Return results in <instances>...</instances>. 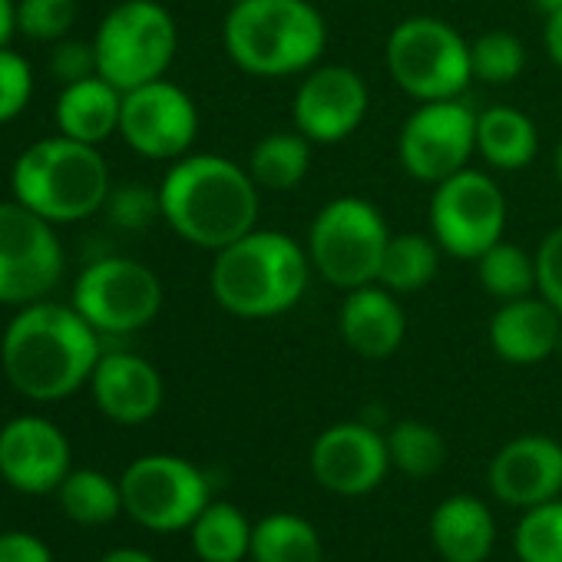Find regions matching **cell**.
Returning <instances> with one entry per match:
<instances>
[{
  "mask_svg": "<svg viewBox=\"0 0 562 562\" xmlns=\"http://www.w3.org/2000/svg\"><path fill=\"white\" fill-rule=\"evenodd\" d=\"M103 358V335L60 302H34L18 308L0 338V368L11 387L31 401L54 404L90 384Z\"/></svg>",
  "mask_w": 562,
  "mask_h": 562,
  "instance_id": "1",
  "label": "cell"
},
{
  "mask_svg": "<svg viewBox=\"0 0 562 562\" xmlns=\"http://www.w3.org/2000/svg\"><path fill=\"white\" fill-rule=\"evenodd\" d=\"M258 186L228 156L189 153L159 182L162 222L189 245L218 251L258 222Z\"/></svg>",
  "mask_w": 562,
  "mask_h": 562,
  "instance_id": "2",
  "label": "cell"
},
{
  "mask_svg": "<svg viewBox=\"0 0 562 562\" xmlns=\"http://www.w3.org/2000/svg\"><path fill=\"white\" fill-rule=\"evenodd\" d=\"M312 278L308 248L289 232L251 228L238 241L215 251L209 289L222 312L241 322H265L292 312Z\"/></svg>",
  "mask_w": 562,
  "mask_h": 562,
  "instance_id": "3",
  "label": "cell"
},
{
  "mask_svg": "<svg viewBox=\"0 0 562 562\" xmlns=\"http://www.w3.org/2000/svg\"><path fill=\"white\" fill-rule=\"evenodd\" d=\"M222 44L248 77H295L325 57L328 24L312 0H238L225 14Z\"/></svg>",
  "mask_w": 562,
  "mask_h": 562,
  "instance_id": "4",
  "label": "cell"
},
{
  "mask_svg": "<svg viewBox=\"0 0 562 562\" xmlns=\"http://www.w3.org/2000/svg\"><path fill=\"white\" fill-rule=\"evenodd\" d=\"M11 189L18 202H24L47 222L67 225L97 215L106 205L113 182L100 146L60 133L27 146L18 156Z\"/></svg>",
  "mask_w": 562,
  "mask_h": 562,
  "instance_id": "5",
  "label": "cell"
},
{
  "mask_svg": "<svg viewBox=\"0 0 562 562\" xmlns=\"http://www.w3.org/2000/svg\"><path fill=\"white\" fill-rule=\"evenodd\" d=\"M391 235L394 232L387 228L374 202L358 195H338L328 205H322L312 218L305 248L312 268L328 285L351 292L378 281Z\"/></svg>",
  "mask_w": 562,
  "mask_h": 562,
  "instance_id": "6",
  "label": "cell"
},
{
  "mask_svg": "<svg viewBox=\"0 0 562 562\" xmlns=\"http://www.w3.org/2000/svg\"><path fill=\"white\" fill-rule=\"evenodd\" d=\"M93 47L97 74L126 93L166 77L179 50V31L159 0H123L103 18Z\"/></svg>",
  "mask_w": 562,
  "mask_h": 562,
  "instance_id": "7",
  "label": "cell"
},
{
  "mask_svg": "<svg viewBox=\"0 0 562 562\" xmlns=\"http://www.w3.org/2000/svg\"><path fill=\"white\" fill-rule=\"evenodd\" d=\"M384 60L391 80L417 103L457 100L473 80L470 44L440 18L401 21L387 37Z\"/></svg>",
  "mask_w": 562,
  "mask_h": 562,
  "instance_id": "8",
  "label": "cell"
},
{
  "mask_svg": "<svg viewBox=\"0 0 562 562\" xmlns=\"http://www.w3.org/2000/svg\"><path fill=\"white\" fill-rule=\"evenodd\" d=\"M70 305L100 335H133L162 312V281L136 258L106 255L77 274Z\"/></svg>",
  "mask_w": 562,
  "mask_h": 562,
  "instance_id": "9",
  "label": "cell"
},
{
  "mask_svg": "<svg viewBox=\"0 0 562 562\" xmlns=\"http://www.w3.org/2000/svg\"><path fill=\"white\" fill-rule=\"evenodd\" d=\"M64 278L57 225L11 199L0 202V305L24 308L54 295Z\"/></svg>",
  "mask_w": 562,
  "mask_h": 562,
  "instance_id": "10",
  "label": "cell"
},
{
  "mask_svg": "<svg viewBox=\"0 0 562 562\" xmlns=\"http://www.w3.org/2000/svg\"><path fill=\"white\" fill-rule=\"evenodd\" d=\"M123 513L153 532H179L209 506L205 473L172 453H149L133 460L123 476Z\"/></svg>",
  "mask_w": 562,
  "mask_h": 562,
  "instance_id": "11",
  "label": "cell"
},
{
  "mask_svg": "<svg viewBox=\"0 0 562 562\" xmlns=\"http://www.w3.org/2000/svg\"><path fill=\"white\" fill-rule=\"evenodd\" d=\"M506 232V195L480 169H460L434 186L430 235L437 245L463 261H476Z\"/></svg>",
  "mask_w": 562,
  "mask_h": 562,
  "instance_id": "12",
  "label": "cell"
},
{
  "mask_svg": "<svg viewBox=\"0 0 562 562\" xmlns=\"http://www.w3.org/2000/svg\"><path fill=\"white\" fill-rule=\"evenodd\" d=\"M476 153V113L457 100L420 103L397 133V156L411 179L437 186L470 166Z\"/></svg>",
  "mask_w": 562,
  "mask_h": 562,
  "instance_id": "13",
  "label": "cell"
},
{
  "mask_svg": "<svg viewBox=\"0 0 562 562\" xmlns=\"http://www.w3.org/2000/svg\"><path fill=\"white\" fill-rule=\"evenodd\" d=\"M120 136L126 146L146 159L176 162L189 156L199 136V110L195 100L179 87L162 80L143 83L123 93Z\"/></svg>",
  "mask_w": 562,
  "mask_h": 562,
  "instance_id": "14",
  "label": "cell"
},
{
  "mask_svg": "<svg viewBox=\"0 0 562 562\" xmlns=\"http://www.w3.org/2000/svg\"><path fill=\"white\" fill-rule=\"evenodd\" d=\"M371 106L364 77L345 64L312 67L292 100V120L315 146H335L358 133Z\"/></svg>",
  "mask_w": 562,
  "mask_h": 562,
  "instance_id": "15",
  "label": "cell"
},
{
  "mask_svg": "<svg viewBox=\"0 0 562 562\" xmlns=\"http://www.w3.org/2000/svg\"><path fill=\"white\" fill-rule=\"evenodd\" d=\"M70 460L67 434L47 417L24 414L0 427V476L18 493H57L70 473Z\"/></svg>",
  "mask_w": 562,
  "mask_h": 562,
  "instance_id": "16",
  "label": "cell"
},
{
  "mask_svg": "<svg viewBox=\"0 0 562 562\" xmlns=\"http://www.w3.org/2000/svg\"><path fill=\"white\" fill-rule=\"evenodd\" d=\"M387 470V437H381L371 424H335L312 443V473L338 496L371 493Z\"/></svg>",
  "mask_w": 562,
  "mask_h": 562,
  "instance_id": "17",
  "label": "cell"
},
{
  "mask_svg": "<svg viewBox=\"0 0 562 562\" xmlns=\"http://www.w3.org/2000/svg\"><path fill=\"white\" fill-rule=\"evenodd\" d=\"M490 490L506 506H539L562 493V443L542 434L509 440L490 463Z\"/></svg>",
  "mask_w": 562,
  "mask_h": 562,
  "instance_id": "18",
  "label": "cell"
},
{
  "mask_svg": "<svg viewBox=\"0 0 562 562\" xmlns=\"http://www.w3.org/2000/svg\"><path fill=\"white\" fill-rule=\"evenodd\" d=\"M90 391L100 414L123 427L153 420L166 397L162 374L133 351H103L93 368Z\"/></svg>",
  "mask_w": 562,
  "mask_h": 562,
  "instance_id": "19",
  "label": "cell"
},
{
  "mask_svg": "<svg viewBox=\"0 0 562 562\" xmlns=\"http://www.w3.org/2000/svg\"><path fill=\"white\" fill-rule=\"evenodd\" d=\"M338 335L364 361H384L401 351L407 338V315L394 292L384 285H361L345 292L338 308Z\"/></svg>",
  "mask_w": 562,
  "mask_h": 562,
  "instance_id": "20",
  "label": "cell"
},
{
  "mask_svg": "<svg viewBox=\"0 0 562 562\" xmlns=\"http://www.w3.org/2000/svg\"><path fill=\"white\" fill-rule=\"evenodd\" d=\"M562 315L536 292L516 302H499L490 318V348L506 364H539L559 351Z\"/></svg>",
  "mask_w": 562,
  "mask_h": 562,
  "instance_id": "21",
  "label": "cell"
},
{
  "mask_svg": "<svg viewBox=\"0 0 562 562\" xmlns=\"http://www.w3.org/2000/svg\"><path fill=\"white\" fill-rule=\"evenodd\" d=\"M120 113L123 90H116L100 74L80 83H67L57 97V130L90 146H100L120 133Z\"/></svg>",
  "mask_w": 562,
  "mask_h": 562,
  "instance_id": "22",
  "label": "cell"
},
{
  "mask_svg": "<svg viewBox=\"0 0 562 562\" xmlns=\"http://www.w3.org/2000/svg\"><path fill=\"white\" fill-rule=\"evenodd\" d=\"M430 539L447 562H483L496 542V522L476 496H450L430 516Z\"/></svg>",
  "mask_w": 562,
  "mask_h": 562,
  "instance_id": "23",
  "label": "cell"
},
{
  "mask_svg": "<svg viewBox=\"0 0 562 562\" xmlns=\"http://www.w3.org/2000/svg\"><path fill=\"white\" fill-rule=\"evenodd\" d=\"M539 130L536 123L506 103L476 113V153L499 172H519L536 159Z\"/></svg>",
  "mask_w": 562,
  "mask_h": 562,
  "instance_id": "24",
  "label": "cell"
},
{
  "mask_svg": "<svg viewBox=\"0 0 562 562\" xmlns=\"http://www.w3.org/2000/svg\"><path fill=\"white\" fill-rule=\"evenodd\" d=\"M312 139L299 130H278L261 136L248 156V176L261 192H289L305 182L312 169Z\"/></svg>",
  "mask_w": 562,
  "mask_h": 562,
  "instance_id": "25",
  "label": "cell"
},
{
  "mask_svg": "<svg viewBox=\"0 0 562 562\" xmlns=\"http://www.w3.org/2000/svg\"><path fill=\"white\" fill-rule=\"evenodd\" d=\"M440 245L434 235L424 232H401L391 235L381 261L378 285H384L394 295H414L427 289L440 271Z\"/></svg>",
  "mask_w": 562,
  "mask_h": 562,
  "instance_id": "26",
  "label": "cell"
},
{
  "mask_svg": "<svg viewBox=\"0 0 562 562\" xmlns=\"http://www.w3.org/2000/svg\"><path fill=\"white\" fill-rule=\"evenodd\" d=\"M255 562H322V536L318 529L295 513H271L251 526V552Z\"/></svg>",
  "mask_w": 562,
  "mask_h": 562,
  "instance_id": "27",
  "label": "cell"
},
{
  "mask_svg": "<svg viewBox=\"0 0 562 562\" xmlns=\"http://www.w3.org/2000/svg\"><path fill=\"white\" fill-rule=\"evenodd\" d=\"M189 532L202 562H241L251 552V526L232 503H209Z\"/></svg>",
  "mask_w": 562,
  "mask_h": 562,
  "instance_id": "28",
  "label": "cell"
},
{
  "mask_svg": "<svg viewBox=\"0 0 562 562\" xmlns=\"http://www.w3.org/2000/svg\"><path fill=\"white\" fill-rule=\"evenodd\" d=\"M60 509L77 526H106L123 513V490L100 470H70L57 486Z\"/></svg>",
  "mask_w": 562,
  "mask_h": 562,
  "instance_id": "29",
  "label": "cell"
},
{
  "mask_svg": "<svg viewBox=\"0 0 562 562\" xmlns=\"http://www.w3.org/2000/svg\"><path fill=\"white\" fill-rule=\"evenodd\" d=\"M476 278L496 302H516L536 295V255L499 238L476 258Z\"/></svg>",
  "mask_w": 562,
  "mask_h": 562,
  "instance_id": "30",
  "label": "cell"
},
{
  "mask_svg": "<svg viewBox=\"0 0 562 562\" xmlns=\"http://www.w3.org/2000/svg\"><path fill=\"white\" fill-rule=\"evenodd\" d=\"M387 453H391V467H397L414 480H424L447 463V440L440 437L437 427L424 420H401L387 434Z\"/></svg>",
  "mask_w": 562,
  "mask_h": 562,
  "instance_id": "31",
  "label": "cell"
},
{
  "mask_svg": "<svg viewBox=\"0 0 562 562\" xmlns=\"http://www.w3.org/2000/svg\"><path fill=\"white\" fill-rule=\"evenodd\" d=\"M519 562H562V499H546L529 506L516 526Z\"/></svg>",
  "mask_w": 562,
  "mask_h": 562,
  "instance_id": "32",
  "label": "cell"
},
{
  "mask_svg": "<svg viewBox=\"0 0 562 562\" xmlns=\"http://www.w3.org/2000/svg\"><path fill=\"white\" fill-rule=\"evenodd\" d=\"M470 64H473V80L503 87L526 70V47L516 34L486 31L470 44Z\"/></svg>",
  "mask_w": 562,
  "mask_h": 562,
  "instance_id": "33",
  "label": "cell"
},
{
  "mask_svg": "<svg viewBox=\"0 0 562 562\" xmlns=\"http://www.w3.org/2000/svg\"><path fill=\"white\" fill-rule=\"evenodd\" d=\"M77 24V0H18V31L37 44L70 37Z\"/></svg>",
  "mask_w": 562,
  "mask_h": 562,
  "instance_id": "34",
  "label": "cell"
},
{
  "mask_svg": "<svg viewBox=\"0 0 562 562\" xmlns=\"http://www.w3.org/2000/svg\"><path fill=\"white\" fill-rule=\"evenodd\" d=\"M103 212L110 215V222L116 228L126 232H143L149 228L156 218H162V202H159V189H149L143 182H123L113 186L106 195Z\"/></svg>",
  "mask_w": 562,
  "mask_h": 562,
  "instance_id": "35",
  "label": "cell"
},
{
  "mask_svg": "<svg viewBox=\"0 0 562 562\" xmlns=\"http://www.w3.org/2000/svg\"><path fill=\"white\" fill-rule=\"evenodd\" d=\"M31 97H34L31 64L11 47H0V126L18 120L27 110Z\"/></svg>",
  "mask_w": 562,
  "mask_h": 562,
  "instance_id": "36",
  "label": "cell"
},
{
  "mask_svg": "<svg viewBox=\"0 0 562 562\" xmlns=\"http://www.w3.org/2000/svg\"><path fill=\"white\" fill-rule=\"evenodd\" d=\"M536 292L562 315V225L536 248Z\"/></svg>",
  "mask_w": 562,
  "mask_h": 562,
  "instance_id": "37",
  "label": "cell"
},
{
  "mask_svg": "<svg viewBox=\"0 0 562 562\" xmlns=\"http://www.w3.org/2000/svg\"><path fill=\"white\" fill-rule=\"evenodd\" d=\"M50 74L67 87V83H80L87 77H97V47L93 41H74L64 37L57 41L54 54H50Z\"/></svg>",
  "mask_w": 562,
  "mask_h": 562,
  "instance_id": "38",
  "label": "cell"
},
{
  "mask_svg": "<svg viewBox=\"0 0 562 562\" xmlns=\"http://www.w3.org/2000/svg\"><path fill=\"white\" fill-rule=\"evenodd\" d=\"M0 562H54L50 546L24 529L0 532Z\"/></svg>",
  "mask_w": 562,
  "mask_h": 562,
  "instance_id": "39",
  "label": "cell"
},
{
  "mask_svg": "<svg viewBox=\"0 0 562 562\" xmlns=\"http://www.w3.org/2000/svg\"><path fill=\"white\" fill-rule=\"evenodd\" d=\"M542 47H546V57L562 70V8L546 14V27H542Z\"/></svg>",
  "mask_w": 562,
  "mask_h": 562,
  "instance_id": "40",
  "label": "cell"
},
{
  "mask_svg": "<svg viewBox=\"0 0 562 562\" xmlns=\"http://www.w3.org/2000/svg\"><path fill=\"white\" fill-rule=\"evenodd\" d=\"M14 31H18V0H0V47H8Z\"/></svg>",
  "mask_w": 562,
  "mask_h": 562,
  "instance_id": "41",
  "label": "cell"
},
{
  "mask_svg": "<svg viewBox=\"0 0 562 562\" xmlns=\"http://www.w3.org/2000/svg\"><path fill=\"white\" fill-rule=\"evenodd\" d=\"M100 562H156V559L149 552H143V549H113Z\"/></svg>",
  "mask_w": 562,
  "mask_h": 562,
  "instance_id": "42",
  "label": "cell"
},
{
  "mask_svg": "<svg viewBox=\"0 0 562 562\" xmlns=\"http://www.w3.org/2000/svg\"><path fill=\"white\" fill-rule=\"evenodd\" d=\"M532 4H536V8L542 11V18H546V14H552V11L562 8V0H532Z\"/></svg>",
  "mask_w": 562,
  "mask_h": 562,
  "instance_id": "43",
  "label": "cell"
},
{
  "mask_svg": "<svg viewBox=\"0 0 562 562\" xmlns=\"http://www.w3.org/2000/svg\"><path fill=\"white\" fill-rule=\"evenodd\" d=\"M552 166H555V179H559V186H562V143L555 146V159H552Z\"/></svg>",
  "mask_w": 562,
  "mask_h": 562,
  "instance_id": "44",
  "label": "cell"
},
{
  "mask_svg": "<svg viewBox=\"0 0 562 562\" xmlns=\"http://www.w3.org/2000/svg\"><path fill=\"white\" fill-rule=\"evenodd\" d=\"M559 355H562V331H559Z\"/></svg>",
  "mask_w": 562,
  "mask_h": 562,
  "instance_id": "45",
  "label": "cell"
},
{
  "mask_svg": "<svg viewBox=\"0 0 562 562\" xmlns=\"http://www.w3.org/2000/svg\"><path fill=\"white\" fill-rule=\"evenodd\" d=\"M225 4H228V8H232V4H238V0H225Z\"/></svg>",
  "mask_w": 562,
  "mask_h": 562,
  "instance_id": "46",
  "label": "cell"
}]
</instances>
